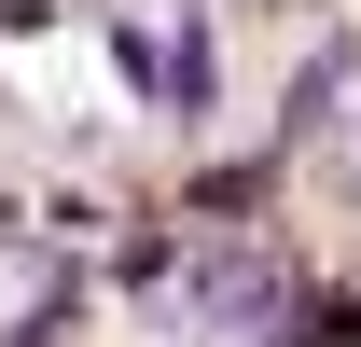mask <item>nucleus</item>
I'll list each match as a JSON object with an SVG mask.
<instances>
[{
  "mask_svg": "<svg viewBox=\"0 0 361 347\" xmlns=\"http://www.w3.org/2000/svg\"><path fill=\"white\" fill-rule=\"evenodd\" d=\"M0 28H14V42H28V28H56V0H0Z\"/></svg>",
  "mask_w": 361,
  "mask_h": 347,
  "instance_id": "nucleus-3",
  "label": "nucleus"
},
{
  "mask_svg": "<svg viewBox=\"0 0 361 347\" xmlns=\"http://www.w3.org/2000/svg\"><path fill=\"white\" fill-rule=\"evenodd\" d=\"M111 84H126V97H167V42H153V28H111Z\"/></svg>",
  "mask_w": 361,
  "mask_h": 347,
  "instance_id": "nucleus-2",
  "label": "nucleus"
},
{
  "mask_svg": "<svg viewBox=\"0 0 361 347\" xmlns=\"http://www.w3.org/2000/svg\"><path fill=\"white\" fill-rule=\"evenodd\" d=\"M209 84H223V56H209V14H180V42H167V111H209Z\"/></svg>",
  "mask_w": 361,
  "mask_h": 347,
  "instance_id": "nucleus-1",
  "label": "nucleus"
}]
</instances>
